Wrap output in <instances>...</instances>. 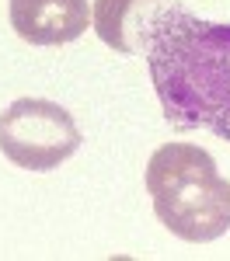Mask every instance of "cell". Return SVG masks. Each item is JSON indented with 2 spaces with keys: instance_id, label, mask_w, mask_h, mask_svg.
<instances>
[{
  "instance_id": "obj_4",
  "label": "cell",
  "mask_w": 230,
  "mask_h": 261,
  "mask_svg": "<svg viewBox=\"0 0 230 261\" xmlns=\"http://www.w3.org/2000/svg\"><path fill=\"white\" fill-rule=\"evenodd\" d=\"M174 7L178 0H94L91 24L108 49L122 56H146L154 35Z\"/></svg>"
},
{
  "instance_id": "obj_3",
  "label": "cell",
  "mask_w": 230,
  "mask_h": 261,
  "mask_svg": "<svg viewBox=\"0 0 230 261\" xmlns=\"http://www.w3.org/2000/svg\"><path fill=\"white\" fill-rule=\"evenodd\" d=\"M81 143L77 122L60 101L18 98L0 112V153L24 171H56Z\"/></svg>"
},
{
  "instance_id": "obj_2",
  "label": "cell",
  "mask_w": 230,
  "mask_h": 261,
  "mask_svg": "<svg viewBox=\"0 0 230 261\" xmlns=\"http://www.w3.org/2000/svg\"><path fill=\"white\" fill-rule=\"evenodd\" d=\"M146 192L157 220L188 244L220 241L230 230V181L202 146H157L146 164Z\"/></svg>"
},
{
  "instance_id": "obj_1",
  "label": "cell",
  "mask_w": 230,
  "mask_h": 261,
  "mask_svg": "<svg viewBox=\"0 0 230 261\" xmlns=\"http://www.w3.org/2000/svg\"><path fill=\"white\" fill-rule=\"evenodd\" d=\"M146 70L174 129H206L230 143V24L178 4L146 49Z\"/></svg>"
},
{
  "instance_id": "obj_5",
  "label": "cell",
  "mask_w": 230,
  "mask_h": 261,
  "mask_svg": "<svg viewBox=\"0 0 230 261\" xmlns=\"http://www.w3.org/2000/svg\"><path fill=\"white\" fill-rule=\"evenodd\" d=\"M91 21L87 0H11V28L32 45H66Z\"/></svg>"
}]
</instances>
